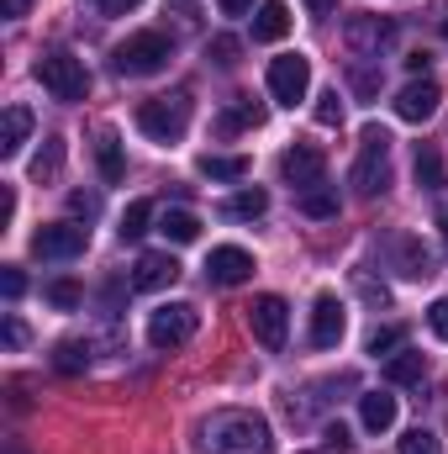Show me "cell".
Here are the masks:
<instances>
[{
  "instance_id": "obj_1",
  "label": "cell",
  "mask_w": 448,
  "mask_h": 454,
  "mask_svg": "<svg viewBox=\"0 0 448 454\" xmlns=\"http://www.w3.org/2000/svg\"><path fill=\"white\" fill-rule=\"evenodd\" d=\"M196 444L206 454H274V434L259 412H243V407H227L201 418L196 428Z\"/></svg>"
},
{
  "instance_id": "obj_2",
  "label": "cell",
  "mask_w": 448,
  "mask_h": 454,
  "mask_svg": "<svg viewBox=\"0 0 448 454\" xmlns=\"http://www.w3.org/2000/svg\"><path fill=\"white\" fill-rule=\"evenodd\" d=\"M169 59H174V43H169L164 32H132L127 43H116L112 69L127 74V80H148V74L169 69Z\"/></svg>"
},
{
  "instance_id": "obj_3",
  "label": "cell",
  "mask_w": 448,
  "mask_h": 454,
  "mask_svg": "<svg viewBox=\"0 0 448 454\" xmlns=\"http://www.w3.org/2000/svg\"><path fill=\"white\" fill-rule=\"evenodd\" d=\"M364 148H359V164H353V191L364 196V201H375V196H385L390 191V132L385 127H364V137H359Z\"/></svg>"
},
{
  "instance_id": "obj_4",
  "label": "cell",
  "mask_w": 448,
  "mask_h": 454,
  "mask_svg": "<svg viewBox=\"0 0 448 454\" xmlns=\"http://www.w3.org/2000/svg\"><path fill=\"white\" fill-rule=\"evenodd\" d=\"M137 127H143V137H153V143H180L185 137V127H190V96L185 90H174V96H153V101H143L137 106Z\"/></svg>"
},
{
  "instance_id": "obj_5",
  "label": "cell",
  "mask_w": 448,
  "mask_h": 454,
  "mask_svg": "<svg viewBox=\"0 0 448 454\" xmlns=\"http://www.w3.org/2000/svg\"><path fill=\"white\" fill-rule=\"evenodd\" d=\"M37 80H42V90H48L53 101H85V96H90V69H85V59H74V53H48V59H37Z\"/></svg>"
},
{
  "instance_id": "obj_6",
  "label": "cell",
  "mask_w": 448,
  "mask_h": 454,
  "mask_svg": "<svg viewBox=\"0 0 448 454\" xmlns=\"http://www.w3.org/2000/svg\"><path fill=\"white\" fill-rule=\"evenodd\" d=\"M196 328H201V312L190 301H169L148 317V343L153 348H180V343L196 339Z\"/></svg>"
},
{
  "instance_id": "obj_7",
  "label": "cell",
  "mask_w": 448,
  "mask_h": 454,
  "mask_svg": "<svg viewBox=\"0 0 448 454\" xmlns=\"http://www.w3.org/2000/svg\"><path fill=\"white\" fill-rule=\"evenodd\" d=\"M306 90H312V59L306 53H280L269 64V96L280 106H296V101H306Z\"/></svg>"
},
{
  "instance_id": "obj_8",
  "label": "cell",
  "mask_w": 448,
  "mask_h": 454,
  "mask_svg": "<svg viewBox=\"0 0 448 454\" xmlns=\"http://www.w3.org/2000/svg\"><path fill=\"white\" fill-rule=\"evenodd\" d=\"M85 243H90V227L80 223H48L32 232V254L37 259H80Z\"/></svg>"
},
{
  "instance_id": "obj_9",
  "label": "cell",
  "mask_w": 448,
  "mask_h": 454,
  "mask_svg": "<svg viewBox=\"0 0 448 454\" xmlns=\"http://www.w3.org/2000/svg\"><path fill=\"white\" fill-rule=\"evenodd\" d=\"M248 328H253V339L264 343V348H280V343H285V328H290V307H285L280 296H253Z\"/></svg>"
},
{
  "instance_id": "obj_10",
  "label": "cell",
  "mask_w": 448,
  "mask_h": 454,
  "mask_svg": "<svg viewBox=\"0 0 448 454\" xmlns=\"http://www.w3.org/2000/svg\"><path fill=\"white\" fill-rule=\"evenodd\" d=\"M322 169H328V159H322V148H312V143H296V148L280 153V175H285V185H296V191L322 185Z\"/></svg>"
},
{
  "instance_id": "obj_11",
  "label": "cell",
  "mask_w": 448,
  "mask_h": 454,
  "mask_svg": "<svg viewBox=\"0 0 448 454\" xmlns=\"http://www.w3.org/2000/svg\"><path fill=\"white\" fill-rule=\"evenodd\" d=\"M206 280H212V286H243V280H253V254L237 248V243L212 248V259H206Z\"/></svg>"
},
{
  "instance_id": "obj_12",
  "label": "cell",
  "mask_w": 448,
  "mask_h": 454,
  "mask_svg": "<svg viewBox=\"0 0 448 454\" xmlns=\"http://www.w3.org/2000/svg\"><path fill=\"white\" fill-rule=\"evenodd\" d=\"M343 333H348V312H343V301H337L333 291H322L317 307H312V343L317 348H337Z\"/></svg>"
},
{
  "instance_id": "obj_13",
  "label": "cell",
  "mask_w": 448,
  "mask_h": 454,
  "mask_svg": "<svg viewBox=\"0 0 448 454\" xmlns=\"http://www.w3.org/2000/svg\"><path fill=\"white\" fill-rule=\"evenodd\" d=\"M180 280V259L174 254H143L137 264H132V286L137 291H164V286H174Z\"/></svg>"
},
{
  "instance_id": "obj_14",
  "label": "cell",
  "mask_w": 448,
  "mask_h": 454,
  "mask_svg": "<svg viewBox=\"0 0 448 454\" xmlns=\"http://www.w3.org/2000/svg\"><path fill=\"white\" fill-rule=\"evenodd\" d=\"M438 101H444V90H438L433 80H412V85L396 96V116H401V121H428V116L438 112Z\"/></svg>"
},
{
  "instance_id": "obj_15",
  "label": "cell",
  "mask_w": 448,
  "mask_h": 454,
  "mask_svg": "<svg viewBox=\"0 0 448 454\" xmlns=\"http://www.w3.org/2000/svg\"><path fill=\"white\" fill-rule=\"evenodd\" d=\"M396 418H401V402H396L390 391H364V396H359V423H364L369 434H390Z\"/></svg>"
},
{
  "instance_id": "obj_16",
  "label": "cell",
  "mask_w": 448,
  "mask_h": 454,
  "mask_svg": "<svg viewBox=\"0 0 448 454\" xmlns=\"http://www.w3.org/2000/svg\"><path fill=\"white\" fill-rule=\"evenodd\" d=\"M390 37H396V21H385V16H353V21H348L353 53H380Z\"/></svg>"
},
{
  "instance_id": "obj_17",
  "label": "cell",
  "mask_w": 448,
  "mask_h": 454,
  "mask_svg": "<svg viewBox=\"0 0 448 454\" xmlns=\"http://www.w3.org/2000/svg\"><path fill=\"white\" fill-rule=\"evenodd\" d=\"M248 127H264V106H259L253 96H232L227 112L217 116V137H237V132H248Z\"/></svg>"
},
{
  "instance_id": "obj_18",
  "label": "cell",
  "mask_w": 448,
  "mask_h": 454,
  "mask_svg": "<svg viewBox=\"0 0 448 454\" xmlns=\"http://www.w3.org/2000/svg\"><path fill=\"white\" fill-rule=\"evenodd\" d=\"M290 32V5L285 0H264L253 11V43H280Z\"/></svg>"
},
{
  "instance_id": "obj_19",
  "label": "cell",
  "mask_w": 448,
  "mask_h": 454,
  "mask_svg": "<svg viewBox=\"0 0 448 454\" xmlns=\"http://www.w3.org/2000/svg\"><path fill=\"white\" fill-rule=\"evenodd\" d=\"M422 375H428V359H422V348H412V343L385 359V380H390V386H417Z\"/></svg>"
},
{
  "instance_id": "obj_20",
  "label": "cell",
  "mask_w": 448,
  "mask_h": 454,
  "mask_svg": "<svg viewBox=\"0 0 448 454\" xmlns=\"http://www.w3.org/2000/svg\"><path fill=\"white\" fill-rule=\"evenodd\" d=\"M27 132H32V112L27 106H5V116H0V159H16Z\"/></svg>"
},
{
  "instance_id": "obj_21",
  "label": "cell",
  "mask_w": 448,
  "mask_h": 454,
  "mask_svg": "<svg viewBox=\"0 0 448 454\" xmlns=\"http://www.w3.org/2000/svg\"><path fill=\"white\" fill-rule=\"evenodd\" d=\"M96 164H101L106 185H116V180L127 175V159H121V137H116V127H101V132H96Z\"/></svg>"
},
{
  "instance_id": "obj_22",
  "label": "cell",
  "mask_w": 448,
  "mask_h": 454,
  "mask_svg": "<svg viewBox=\"0 0 448 454\" xmlns=\"http://www.w3.org/2000/svg\"><path fill=\"white\" fill-rule=\"evenodd\" d=\"M412 169H417V185H422V191H444V185H448L444 153H438L433 143H417V159H412Z\"/></svg>"
},
{
  "instance_id": "obj_23",
  "label": "cell",
  "mask_w": 448,
  "mask_h": 454,
  "mask_svg": "<svg viewBox=\"0 0 448 454\" xmlns=\"http://www.w3.org/2000/svg\"><path fill=\"white\" fill-rule=\"evenodd\" d=\"M222 212H227V217H237V223H253V217H264V212H269V191L248 185V191L227 196V201H222Z\"/></svg>"
},
{
  "instance_id": "obj_24",
  "label": "cell",
  "mask_w": 448,
  "mask_h": 454,
  "mask_svg": "<svg viewBox=\"0 0 448 454\" xmlns=\"http://www.w3.org/2000/svg\"><path fill=\"white\" fill-rule=\"evenodd\" d=\"M196 169H201L206 180H243V175H248V159H243V153H201Z\"/></svg>"
},
{
  "instance_id": "obj_25",
  "label": "cell",
  "mask_w": 448,
  "mask_h": 454,
  "mask_svg": "<svg viewBox=\"0 0 448 454\" xmlns=\"http://www.w3.org/2000/svg\"><path fill=\"white\" fill-rule=\"evenodd\" d=\"M396 259H401V275H412V280H428L433 275V254L417 238H396Z\"/></svg>"
},
{
  "instance_id": "obj_26",
  "label": "cell",
  "mask_w": 448,
  "mask_h": 454,
  "mask_svg": "<svg viewBox=\"0 0 448 454\" xmlns=\"http://www.w3.org/2000/svg\"><path fill=\"white\" fill-rule=\"evenodd\" d=\"M158 232H164L169 243H196V238H201V217H196V212H185V207H174V212H164Z\"/></svg>"
},
{
  "instance_id": "obj_27",
  "label": "cell",
  "mask_w": 448,
  "mask_h": 454,
  "mask_svg": "<svg viewBox=\"0 0 448 454\" xmlns=\"http://www.w3.org/2000/svg\"><path fill=\"white\" fill-rule=\"evenodd\" d=\"M148 223H153V201H132V207L121 212V227H116L121 243H137V238L148 232Z\"/></svg>"
},
{
  "instance_id": "obj_28",
  "label": "cell",
  "mask_w": 448,
  "mask_h": 454,
  "mask_svg": "<svg viewBox=\"0 0 448 454\" xmlns=\"http://www.w3.org/2000/svg\"><path fill=\"white\" fill-rule=\"evenodd\" d=\"M53 364H58L64 375H80V370H90V343L64 339V343H58V354H53Z\"/></svg>"
},
{
  "instance_id": "obj_29",
  "label": "cell",
  "mask_w": 448,
  "mask_h": 454,
  "mask_svg": "<svg viewBox=\"0 0 448 454\" xmlns=\"http://www.w3.org/2000/svg\"><path fill=\"white\" fill-rule=\"evenodd\" d=\"M301 212H306V217H337V191L333 185H312V191H301Z\"/></svg>"
},
{
  "instance_id": "obj_30",
  "label": "cell",
  "mask_w": 448,
  "mask_h": 454,
  "mask_svg": "<svg viewBox=\"0 0 448 454\" xmlns=\"http://www.w3.org/2000/svg\"><path fill=\"white\" fill-rule=\"evenodd\" d=\"M58 164H64V137H48V143H42V153L32 159V180H53V175H58Z\"/></svg>"
},
{
  "instance_id": "obj_31",
  "label": "cell",
  "mask_w": 448,
  "mask_h": 454,
  "mask_svg": "<svg viewBox=\"0 0 448 454\" xmlns=\"http://www.w3.org/2000/svg\"><path fill=\"white\" fill-rule=\"evenodd\" d=\"M58 312H74L80 301H85V291H80V280H48V291H42Z\"/></svg>"
},
{
  "instance_id": "obj_32",
  "label": "cell",
  "mask_w": 448,
  "mask_h": 454,
  "mask_svg": "<svg viewBox=\"0 0 448 454\" xmlns=\"http://www.w3.org/2000/svg\"><path fill=\"white\" fill-rule=\"evenodd\" d=\"M396 348H406V328H375L369 333V354L375 359H390Z\"/></svg>"
},
{
  "instance_id": "obj_33",
  "label": "cell",
  "mask_w": 448,
  "mask_h": 454,
  "mask_svg": "<svg viewBox=\"0 0 448 454\" xmlns=\"http://www.w3.org/2000/svg\"><path fill=\"white\" fill-rule=\"evenodd\" d=\"M237 53H243V43H237V37H212V43H206V59H212L217 69H232V64H237Z\"/></svg>"
},
{
  "instance_id": "obj_34",
  "label": "cell",
  "mask_w": 448,
  "mask_h": 454,
  "mask_svg": "<svg viewBox=\"0 0 448 454\" xmlns=\"http://www.w3.org/2000/svg\"><path fill=\"white\" fill-rule=\"evenodd\" d=\"M312 116H317V127H337V121H343V101H337V90H322L317 106H312Z\"/></svg>"
},
{
  "instance_id": "obj_35",
  "label": "cell",
  "mask_w": 448,
  "mask_h": 454,
  "mask_svg": "<svg viewBox=\"0 0 448 454\" xmlns=\"http://www.w3.org/2000/svg\"><path fill=\"white\" fill-rule=\"evenodd\" d=\"M401 454H444V444H438L428 428H412V434L401 439Z\"/></svg>"
},
{
  "instance_id": "obj_36",
  "label": "cell",
  "mask_w": 448,
  "mask_h": 454,
  "mask_svg": "<svg viewBox=\"0 0 448 454\" xmlns=\"http://www.w3.org/2000/svg\"><path fill=\"white\" fill-rule=\"evenodd\" d=\"M353 286L364 291V301H375V307H390V291H385V286H375L364 270H353Z\"/></svg>"
},
{
  "instance_id": "obj_37",
  "label": "cell",
  "mask_w": 448,
  "mask_h": 454,
  "mask_svg": "<svg viewBox=\"0 0 448 454\" xmlns=\"http://www.w3.org/2000/svg\"><path fill=\"white\" fill-rule=\"evenodd\" d=\"M428 328H433V339L448 343V296H438V301L428 307Z\"/></svg>"
},
{
  "instance_id": "obj_38",
  "label": "cell",
  "mask_w": 448,
  "mask_h": 454,
  "mask_svg": "<svg viewBox=\"0 0 448 454\" xmlns=\"http://www.w3.org/2000/svg\"><path fill=\"white\" fill-rule=\"evenodd\" d=\"M353 90H359V96H375V90H380V69L353 64Z\"/></svg>"
},
{
  "instance_id": "obj_39",
  "label": "cell",
  "mask_w": 448,
  "mask_h": 454,
  "mask_svg": "<svg viewBox=\"0 0 448 454\" xmlns=\"http://www.w3.org/2000/svg\"><path fill=\"white\" fill-rule=\"evenodd\" d=\"M0 291H5V301H16V296L27 291V275H21L16 264H5V270H0Z\"/></svg>"
},
{
  "instance_id": "obj_40",
  "label": "cell",
  "mask_w": 448,
  "mask_h": 454,
  "mask_svg": "<svg viewBox=\"0 0 448 454\" xmlns=\"http://www.w3.org/2000/svg\"><path fill=\"white\" fill-rule=\"evenodd\" d=\"M0 339H5V348H21V343H27V328H21V317H5V323H0Z\"/></svg>"
},
{
  "instance_id": "obj_41",
  "label": "cell",
  "mask_w": 448,
  "mask_h": 454,
  "mask_svg": "<svg viewBox=\"0 0 448 454\" xmlns=\"http://www.w3.org/2000/svg\"><path fill=\"white\" fill-rule=\"evenodd\" d=\"M69 212H80V217H96V212H101V201H96V196H85V191H74V196H69Z\"/></svg>"
},
{
  "instance_id": "obj_42",
  "label": "cell",
  "mask_w": 448,
  "mask_h": 454,
  "mask_svg": "<svg viewBox=\"0 0 448 454\" xmlns=\"http://www.w3.org/2000/svg\"><path fill=\"white\" fill-rule=\"evenodd\" d=\"M96 5H101L106 16H127V11H137L143 0H96Z\"/></svg>"
},
{
  "instance_id": "obj_43",
  "label": "cell",
  "mask_w": 448,
  "mask_h": 454,
  "mask_svg": "<svg viewBox=\"0 0 448 454\" xmlns=\"http://www.w3.org/2000/svg\"><path fill=\"white\" fill-rule=\"evenodd\" d=\"M169 16H180L185 27H196V16H201V5H190V0H180V5H169Z\"/></svg>"
},
{
  "instance_id": "obj_44",
  "label": "cell",
  "mask_w": 448,
  "mask_h": 454,
  "mask_svg": "<svg viewBox=\"0 0 448 454\" xmlns=\"http://www.w3.org/2000/svg\"><path fill=\"white\" fill-rule=\"evenodd\" d=\"M11 217H16V191L5 185V191H0V223H11Z\"/></svg>"
},
{
  "instance_id": "obj_45",
  "label": "cell",
  "mask_w": 448,
  "mask_h": 454,
  "mask_svg": "<svg viewBox=\"0 0 448 454\" xmlns=\"http://www.w3.org/2000/svg\"><path fill=\"white\" fill-rule=\"evenodd\" d=\"M222 5V16H248L253 11V0H217Z\"/></svg>"
},
{
  "instance_id": "obj_46",
  "label": "cell",
  "mask_w": 448,
  "mask_h": 454,
  "mask_svg": "<svg viewBox=\"0 0 448 454\" xmlns=\"http://www.w3.org/2000/svg\"><path fill=\"white\" fill-rule=\"evenodd\" d=\"M428 64H433V59H428V53H412V59H406V69H412V74H417V80H422V74H428Z\"/></svg>"
},
{
  "instance_id": "obj_47",
  "label": "cell",
  "mask_w": 448,
  "mask_h": 454,
  "mask_svg": "<svg viewBox=\"0 0 448 454\" xmlns=\"http://www.w3.org/2000/svg\"><path fill=\"white\" fill-rule=\"evenodd\" d=\"M5 16H27V0H5Z\"/></svg>"
},
{
  "instance_id": "obj_48",
  "label": "cell",
  "mask_w": 448,
  "mask_h": 454,
  "mask_svg": "<svg viewBox=\"0 0 448 454\" xmlns=\"http://www.w3.org/2000/svg\"><path fill=\"white\" fill-rule=\"evenodd\" d=\"M306 5H312V11H317V16H328V11H333L337 0H306Z\"/></svg>"
},
{
  "instance_id": "obj_49",
  "label": "cell",
  "mask_w": 448,
  "mask_h": 454,
  "mask_svg": "<svg viewBox=\"0 0 448 454\" xmlns=\"http://www.w3.org/2000/svg\"><path fill=\"white\" fill-rule=\"evenodd\" d=\"M444 243H448V212H444Z\"/></svg>"
},
{
  "instance_id": "obj_50",
  "label": "cell",
  "mask_w": 448,
  "mask_h": 454,
  "mask_svg": "<svg viewBox=\"0 0 448 454\" xmlns=\"http://www.w3.org/2000/svg\"><path fill=\"white\" fill-rule=\"evenodd\" d=\"M444 37H448V16H444Z\"/></svg>"
},
{
  "instance_id": "obj_51",
  "label": "cell",
  "mask_w": 448,
  "mask_h": 454,
  "mask_svg": "<svg viewBox=\"0 0 448 454\" xmlns=\"http://www.w3.org/2000/svg\"><path fill=\"white\" fill-rule=\"evenodd\" d=\"M11 454H21V450H11Z\"/></svg>"
}]
</instances>
